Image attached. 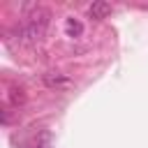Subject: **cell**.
<instances>
[{
	"mask_svg": "<svg viewBox=\"0 0 148 148\" xmlns=\"http://www.w3.org/2000/svg\"><path fill=\"white\" fill-rule=\"evenodd\" d=\"M65 30H67V35H69V37H79V35L83 32V25H81L76 18H67V23H65Z\"/></svg>",
	"mask_w": 148,
	"mask_h": 148,
	"instance_id": "5b68a950",
	"label": "cell"
},
{
	"mask_svg": "<svg viewBox=\"0 0 148 148\" xmlns=\"http://www.w3.org/2000/svg\"><path fill=\"white\" fill-rule=\"evenodd\" d=\"M25 148H53V134H51V130L39 127L37 132H32L30 139H28V143H25Z\"/></svg>",
	"mask_w": 148,
	"mask_h": 148,
	"instance_id": "7a4b0ae2",
	"label": "cell"
},
{
	"mask_svg": "<svg viewBox=\"0 0 148 148\" xmlns=\"http://www.w3.org/2000/svg\"><path fill=\"white\" fill-rule=\"evenodd\" d=\"M44 81H46L49 86H67V79H65V76H58V74H56V76H53V74H46Z\"/></svg>",
	"mask_w": 148,
	"mask_h": 148,
	"instance_id": "8992f818",
	"label": "cell"
},
{
	"mask_svg": "<svg viewBox=\"0 0 148 148\" xmlns=\"http://www.w3.org/2000/svg\"><path fill=\"white\" fill-rule=\"evenodd\" d=\"M23 102H25V90L18 88V86H12L9 88V104L12 106H21Z\"/></svg>",
	"mask_w": 148,
	"mask_h": 148,
	"instance_id": "277c9868",
	"label": "cell"
},
{
	"mask_svg": "<svg viewBox=\"0 0 148 148\" xmlns=\"http://www.w3.org/2000/svg\"><path fill=\"white\" fill-rule=\"evenodd\" d=\"M88 14H90V18H95V21L106 18V16L111 14V5H109V2H104V0H97V2H92V5H90Z\"/></svg>",
	"mask_w": 148,
	"mask_h": 148,
	"instance_id": "3957f363",
	"label": "cell"
},
{
	"mask_svg": "<svg viewBox=\"0 0 148 148\" xmlns=\"http://www.w3.org/2000/svg\"><path fill=\"white\" fill-rule=\"evenodd\" d=\"M23 9H25V16L16 25V35H18V39L23 44H35V42H39L46 35L51 12L39 7V5H25Z\"/></svg>",
	"mask_w": 148,
	"mask_h": 148,
	"instance_id": "6da1fadb",
	"label": "cell"
}]
</instances>
